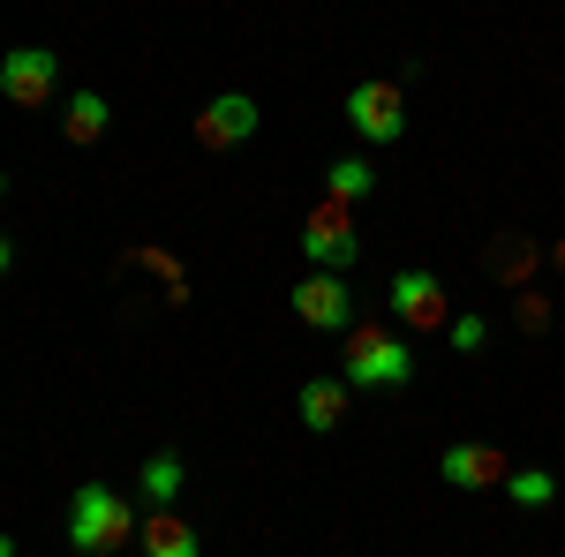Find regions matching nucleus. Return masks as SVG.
<instances>
[{
	"instance_id": "1",
	"label": "nucleus",
	"mask_w": 565,
	"mask_h": 557,
	"mask_svg": "<svg viewBox=\"0 0 565 557\" xmlns=\"http://www.w3.org/2000/svg\"><path fill=\"white\" fill-rule=\"evenodd\" d=\"M136 505L114 490V482H84L76 497H68V550H84V557H114V550H129L136 543Z\"/></svg>"
},
{
	"instance_id": "2",
	"label": "nucleus",
	"mask_w": 565,
	"mask_h": 557,
	"mask_svg": "<svg viewBox=\"0 0 565 557\" xmlns=\"http://www.w3.org/2000/svg\"><path fill=\"white\" fill-rule=\"evenodd\" d=\"M348 385L354 392H399L407 377H415V354H407V340H392L385 324H348Z\"/></svg>"
},
{
	"instance_id": "3",
	"label": "nucleus",
	"mask_w": 565,
	"mask_h": 557,
	"mask_svg": "<svg viewBox=\"0 0 565 557\" xmlns=\"http://www.w3.org/2000/svg\"><path fill=\"white\" fill-rule=\"evenodd\" d=\"M302 257L309 271H348L354 257H362V234H354V204H317V212L302 218Z\"/></svg>"
},
{
	"instance_id": "4",
	"label": "nucleus",
	"mask_w": 565,
	"mask_h": 557,
	"mask_svg": "<svg viewBox=\"0 0 565 557\" xmlns=\"http://www.w3.org/2000/svg\"><path fill=\"white\" fill-rule=\"evenodd\" d=\"M0 98L23 106V114H31V106H53V98H61V61H53L45 45H15V53L0 61Z\"/></svg>"
},
{
	"instance_id": "5",
	"label": "nucleus",
	"mask_w": 565,
	"mask_h": 557,
	"mask_svg": "<svg viewBox=\"0 0 565 557\" xmlns=\"http://www.w3.org/2000/svg\"><path fill=\"white\" fill-rule=\"evenodd\" d=\"M348 129L362 136V143H399V129H407V106H399V84H354L348 90Z\"/></svg>"
},
{
	"instance_id": "6",
	"label": "nucleus",
	"mask_w": 565,
	"mask_h": 557,
	"mask_svg": "<svg viewBox=\"0 0 565 557\" xmlns=\"http://www.w3.org/2000/svg\"><path fill=\"white\" fill-rule=\"evenodd\" d=\"M257 98L249 90H218V98H204V114H196V143L204 151H234V143H249L257 136Z\"/></svg>"
},
{
	"instance_id": "7",
	"label": "nucleus",
	"mask_w": 565,
	"mask_h": 557,
	"mask_svg": "<svg viewBox=\"0 0 565 557\" xmlns=\"http://www.w3.org/2000/svg\"><path fill=\"white\" fill-rule=\"evenodd\" d=\"M295 317H302L309 332H348L354 324V294L340 271H309V279H295Z\"/></svg>"
},
{
	"instance_id": "8",
	"label": "nucleus",
	"mask_w": 565,
	"mask_h": 557,
	"mask_svg": "<svg viewBox=\"0 0 565 557\" xmlns=\"http://www.w3.org/2000/svg\"><path fill=\"white\" fill-rule=\"evenodd\" d=\"M392 317L407 332H445V279L437 271H399L392 279Z\"/></svg>"
},
{
	"instance_id": "9",
	"label": "nucleus",
	"mask_w": 565,
	"mask_h": 557,
	"mask_svg": "<svg viewBox=\"0 0 565 557\" xmlns=\"http://www.w3.org/2000/svg\"><path fill=\"white\" fill-rule=\"evenodd\" d=\"M437 474L452 482V490H505V452L498 444H445V460H437Z\"/></svg>"
},
{
	"instance_id": "10",
	"label": "nucleus",
	"mask_w": 565,
	"mask_h": 557,
	"mask_svg": "<svg viewBox=\"0 0 565 557\" xmlns=\"http://www.w3.org/2000/svg\"><path fill=\"white\" fill-rule=\"evenodd\" d=\"M136 535H143V557H204V535H196L174 505H151Z\"/></svg>"
},
{
	"instance_id": "11",
	"label": "nucleus",
	"mask_w": 565,
	"mask_h": 557,
	"mask_svg": "<svg viewBox=\"0 0 565 557\" xmlns=\"http://www.w3.org/2000/svg\"><path fill=\"white\" fill-rule=\"evenodd\" d=\"M348 377H309L302 385V407H295V415H302V429H317V437H324V429H340L348 422Z\"/></svg>"
},
{
	"instance_id": "12",
	"label": "nucleus",
	"mask_w": 565,
	"mask_h": 557,
	"mask_svg": "<svg viewBox=\"0 0 565 557\" xmlns=\"http://www.w3.org/2000/svg\"><path fill=\"white\" fill-rule=\"evenodd\" d=\"M106 121H114V106H106L98 90L61 98V136H68V143H98V136H106Z\"/></svg>"
},
{
	"instance_id": "13",
	"label": "nucleus",
	"mask_w": 565,
	"mask_h": 557,
	"mask_svg": "<svg viewBox=\"0 0 565 557\" xmlns=\"http://www.w3.org/2000/svg\"><path fill=\"white\" fill-rule=\"evenodd\" d=\"M370 189H377V167L370 159H324V196L332 204H362Z\"/></svg>"
},
{
	"instance_id": "14",
	"label": "nucleus",
	"mask_w": 565,
	"mask_h": 557,
	"mask_svg": "<svg viewBox=\"0 0 565 557\" xmlns=\"http://www.w3.org/2000/svg\"><path fill=\"white\" fill-rule=\"evenodd\" d=\"M181 482H189L181 452H151V460H143V505H174Z\"/></svg>"
},
{
	"instance_id": "15",
	"label": "nucleus",
	"mask_w": 565,
	"mask_h": 557,
	"mask_svg": "<svg viewBox=\"0 0 565 557\" xmlns=\"http://www.w3.org/2000/svg\"><path fill=\"white\" fill-rule=\"evenodd\" d=\"M505 497H513V505H551L558 482H551L543 468H513V474H505Z\"/></svg>"
},
{
	"instance_id": "16",
	"label": "nucleus",
	"mask_w": 565,
	"mask_h": 557,
	"mask_svg": "<svg viewBox=\"0 0 565 557\" xmlns=\"http://www.w3.org/2000/svg\"><path fill=\"white\" fill-rule=\"evenodd\" d=\"M445 332H452V346H460V354H482V346H490V317H452Z\"/></svg>"
},
{
	"instance_id": "17",
	"label": "nucleus",
	"mask_w": 565,
	"mask_h": 557,
	"mask_svg": "<svg viewBox=\"0 0 565 557\" xmlns=\"http://www.w3.org/2000/svg\"><path fill=\"white\" fill-rule=\"evenodd\" d=\"M490 264H498V271H513V279H521V271H527V242H498V249H490Z\"/></svg>"
},
{
	"instance_id": "18",
	"label": "nucleus",
	"mask_w": 565,
	"mask_h": 557,
	"mask_svg": "<svg viewBox=\"0 0 565 557\" xmlns=\"http://www.w3.org/2000/svg\"><path fill=\"white\" fill-rule=\"evenodd\" d=\"M8 264H15V249H8V234H0V271H8Z\"/></svg>"
},
{
	"instance_id": "19",
	"label": "nucleus",
	"mask_w": 565,
	"mask_h": 557,
	"mask_svg": "<svg viewBox=\"0 0 565 557\" xmlns=\"http://www.w3.org/2000/svg\"><path fill=\"white\" fill-rule=\"evenodd\" d=\"M0 557H15V543H8V535H0Z\"/></svg>"
},
{
	"instance_id": "20",
	"label": "nucleus",
	"mask_w": 565,
	"mask_h": 557,
	"mask_svg": "<svg viewBox=\"0 0 565 557\" xmlns=\"http://www.w3.org/2000/svg\"><path fill=\"white\" fill-rule=\"evenodd\" d=\"M0 196H8V173H0Z\"/></svg>"
}]
</instances>
